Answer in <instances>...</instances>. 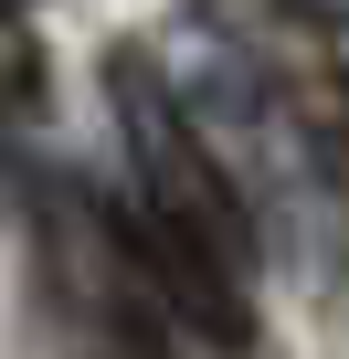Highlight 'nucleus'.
<instances>
[{
	"instance_id": "nucleus-1",
	"label": "nucleus",
	"mask_w": 349,
	"mask_h": 359,
	"mask_svg": "<svg viewBox=\"0 0 349 359\" xmlns=\"http://www.w3.org/2000/svg\"><path fill=\"white\" fill-rule=\"evenodd\" d=\"M106 95H117V137H127V158H138L148 212L180 233V243H202L223 275H244V264H254L244 191L223 180V158L202 148V127H191V106H180V95H169L159 53H148V43H117V53H106Z\"/></svg>"
},
{
	"instance_id": "nucleus-2",
	"label": "nucleus",
	"mask_w": 349,
	"mask_h": 359,
	"mask_svg": "<svg viewBox=\"0 0 349 359\" xmlns=\"http://www.w3.org/2000/svg\"><path fill=\"white\" fill-rule=\"evenodd\" d=\"M43 85V53H32V22H22V0H0V106H22Z\"/></svg>"
},
{
	"instance_id": "nucleus-3",
	"label": "nucleus",
	"mask_w": 349,
	"mask_h": 359,
	"mask_svg": "<svg viewBox=\"0 0 349 359\" xmlns=\"http://www.w3.org/2000/svg\"><path fill=\"white\" fill-rule=\"evenodd\" d=\"M286 11H296L307 32H349V0H286Z\"/></svg>"
}]
</instances>
